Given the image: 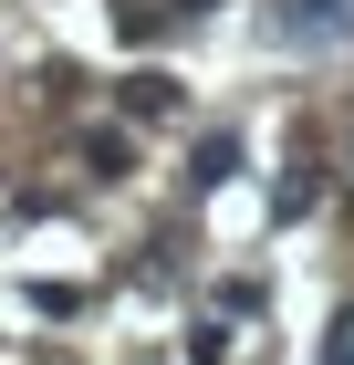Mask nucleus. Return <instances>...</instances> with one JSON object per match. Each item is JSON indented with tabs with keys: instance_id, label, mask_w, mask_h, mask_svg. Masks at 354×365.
<instances>
[{
	"instance_id": "nucleus-1",
	"label": "nucleus",
	"mask_w": 354,
	"mask_h": 365,
	"mask_svg": "<svg viewBox=\"0 0 354 365\" xmlns=\"http://www.w3.org/2000/svg\"><path fill=\"white\" fill-rule=\"evenodd\" d=\"M281 31H292V42H344L354 0H281Z\"/></svg>"
},
{
	"instance_id": "nucleus-2",
	"label": "nucleus",
	"mask_w": 354,
	"mask_h": 365,
	"mask_svg": "<svg viewBox=\"0 0 354 365\" xmlns=\"http://www.w3.org/2000/svg\"><path fill=\"white\" fill-rule=\"evenodd\" d=\"M167 21H188V11H177V0H115V31H125V42H157Z\"/></svg>"
},
{
	"instance_id": "nucleus-3",
	"label": "nucleus",
	"mask_w": 354,
	"mask_h": 365,
	"mask_svg": "<svg viewBox=\"0 0 354 365\" xmlns=\"http://www.w3.org/2000/svg\"><path fill=\"white\" fill-rule=\"evenodd\" d=\"M229 168H240V136H198V157H188V178H198V188H219Z\"/></svg>"
},
{
	"instance_id": "nucleus-4",
	"label": "nucleus",
	"mask_w": 354,
	"mask_h": 365,
	"mask_svg": "<svg viewBox=\"0 0 354 365\" xmlns=\"http://www.w3.org/2000/svg\"><path fill=\"white\" fill-rule=\"evenodd\" d=\"M177 105V84H167V73H136V84H125V115H167Z\"/></svg>"
},
{
	"instance_id": "nucleus-5",
	"label": "nucleus",
	"mask_w": 354,
	"mask_h": 365,
	"mask_svg": "<svg viewBox=\"0 0 354 365\" xmlns=\"http://www.w3.org/2000/svg\"><path fill=\"white\" fill-rule=\"evenodd\" d=\"M83 168H94V178H125L136 157H125V136H94V146H83Z\"/></svg>"
},
{
	"instance_id": "nucleus-6",
	"label": "nucleus",
	"mask_w": 354,
	"mask_h": 365,
	"mask_svg": "<svg viewBox=\"0 0 354 365\" xmlns=\"http://www.w3.org/2000/svg\"><path fill=\"white\" fill-rule=\"evenodd\" d=\"M323 365H354V303H344V313L323 324Z\"/></svg>"
},
{
	"instance_id": "nucleus-7",
	"label": "nucleus",
	"mask_w": 354,
	"mask_h": 365,
	"mask_svg": "<svg viewBox=\"0 0 354 365\" xmlns=\"http://www.w3.org/2000/svg\"><path fill=\"white\" fill-rule=\"evenodd\" d=\"M188 365H229V334H219V324H198V334H188Z\"/></svg>"
}]
</instances>
